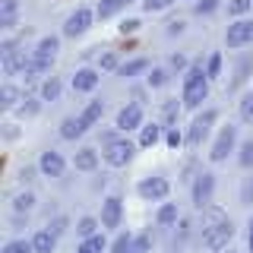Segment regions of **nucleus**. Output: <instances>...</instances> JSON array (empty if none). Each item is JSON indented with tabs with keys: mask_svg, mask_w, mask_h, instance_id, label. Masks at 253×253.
<instances>
[{
	"mask_svg": "<svg viewBox=\"0 0 253 253\" xmlns=\"http://www.w3.org/2000/svg\"><path fill=\"white\" fill-rule=\"evenodd\" d=\"M234 237V225H231V218L228 215H221L218 209H212L209 212V221L203 225V244L209 250H221V247H228V241Z\"/></svg>",
	"mask_w": 253,
	"mask_h": 253,
	"instance_id": "nucleus-1",
	"label": "nucleus"
},
{
	"mask_svg": "<svg viewBox=\"0 0 253 253\" xmlns=\"http://www.w3.org/2000/svg\"><path fill=\"white\" fill-rule=\"evenodd\" d=\"M209 95V76L203 67H190L184 73V105L187 108H200Z\"/></svg>",
	"mask_w": 253,
	"mask_h": 253,
	"instance_id": "nucleus-2",
	"label": "nucleus"
},
{
	"mask_svg": "<svg viewBox=\"0 0 253 253\" xmlns=\"http://www.w3.org/2000/svg\"><path fill=\"white\" fill-rule=\"evenodd\" d=\"M234 142H237V126H221L218 130V136H215V142H212V149H209V162H225L228 155L234 152Z\"/></svg>",
	"mask_w": 253,
	"mask_h": 253,
	"instance_id": "nucleus-3",
	"label": "nucleus"
},
{
	"mask_svg": "<svg viewBox=\"0 0 253 253\" xmlns=\"http://www.w3.org/2000/svg\"><path fill=\"white\" fill-rule=\"evenodd\" d=\"M133 152H136V146H133L130 139H114L105 146V162L111 168H124V165H130Z\"/></svg>",
	"mask_w": 253,
	"mask_h": 253,
	"instance_id": "nucleus-4",
	"label": "nucleus"
},
{
	"mask_svg": "<svg viewBox=\"0 0 253 253\" xmlns=\"http://www.w3.org/2000/svg\"><path fill=\"white\" fill-rule=\"evenodd\" d=\"M215 121H218V111H212V108L203 111V114L190 124V133H187V142H190V146H200V142L212 133V124H215Z\"/></svg>",
	"mask_w": 253,
	"mask_h": 253,
	"instance_id": "nucleus-5",
	"label": "nucleus"
},
{
	"mask_svg": "<svg viewBox=\"0 0 253 253\" xmlns=\"http://www.w3.org/2000/svg\"><path fill=\"white\" fill-rule=\"evenodd\" d=\"M92 19H95V13L89 10V6H76V13H70L67 22H63V35H67V38L83 35V32L92 26Z\"/></svg>",
	"mask_w": 253,
	"mask_h": 253,
	"instance_id": "nucleus-6",
	"label": "nucleus"
},
{
	"mask_svg": "<svg viewBox=\"0 0 253 253\" xmlns=\"http://www.w3.org/2000/svg\"><path fill=\"white\" fill-rule=\"evenodd\" d=\"M250 42H253V19H237V22L228 26V32H225V44L228 47H244Z\"/></svg>",
	"mask_w": 253,
	"mask_h": 253,
	"instance_id": "nucleus-7",
	"label": "nucleus"
},
{
	"mask_svg": "<svg viewBox=\"0 0 253 253\" xmlns=\"http://www.w3.org/2000/svg\"><path fill=\"white\" fill-rule=\"evenodd\" d=\"M212 193H215V177H212L209 171L196 174V180H193V206H196V209H203V206H209Z\"/></svg>",
	"mask_w": 253,
	"mask_h": 253,
	"instance_id": "nucleus-8",
	"label": "nucleus"
},
{
	"mask_svg": "<svg viewBox=\"0 0 253 253\" xmlns=\"http://www.w3.org/2000/svg\"><path fill=\"white\" fill-rule=\"evenodd\" d=\"M26 63H29L26 51H16L13 42L3 44V73H6V76H16L19 70H26Z\"/></svg>",
	"mask_w": 253,
	"mask_h": 253,
	"instance_id": "nucleus-9",
	"label": "nucleus"
},
{
	"mask_svg": "<svg viewBox=\"0 0 253 253\" xmlns=\"http://www.w3.org/2000/svg\"><path fill=\"white\" fill-rule=\"evenodd\" d=\"M139 196L142 200H165L168 196V190H171V184L165 177H146V180H139Z\"/></svg>",
	"mask_w": 253,
	"mask_h": 253,
	"instance_id": "nucleus-10",
	"label": "nucleus"
},
{
	"mask_svg": "<svg viewBox=\"0 0 253 253\" xmlns=\"http://www.w3.org/2000/svg\"><path fill=\"white\" fill-rule=\"evenodd\" d=\"M117 130L130 133V130H142V108L139 105H126L117 114Z\"/></svg>",
	"mask_w": 253,
	"mask_h": 253,
	"instance_id": "nucleus-11",
	"label": "nucleus"
},
{
	"mask_svg": "<svg viewBox=\"0 0 253 253\" xmlns=\"http://www.w3.org/2000/svg\"><path fill=\"white\" fill-rule=\"evenodd\" d=\"M121 215H124L121 196H108L105 206H101V228H117L121 225Z\"/></svg>",
	"mask_w": 253,
	"mask_h": 253,
	"instance_id": "nucleus-12",
	"label": "nucleus"
},
{
	"mask_svg": "<svg viewBox=\"0 0 253 253\" xmlns=\"http://www.w3.org/2000/svg\"><path fill=\"white\" fill-rule=\"evenodd\" d=\"M38 168H42L44 177H60L67 165H63V155H60V152L47 149V152H42V158H38Z\"/></svg>",
	"mask_w": 253,
	"mask_h": 253,
	"instance_id": "nucleus-13",
	"label": "nucleus"
},
{
	"mask_svg": "<svg viewBox=\"0 0 253 253\" xmlns=\"http://www.w3.org/2000/svg\"><path fill=\"white\" fill-rule=\"evenodd\" d=\"M101 114H105V101H101V98H95V101H89V105L79 111V121H83L85 130H92V126L101 121Z\"/></svg>",
	"mask_w": 253,
	"mask_h": 253,
	"instance_id": "nucleus-14",
	"label": "nucleus"
},
{
	"mask_svg": "<svg viewBox=\"0 0 253 253\" xmlns=\"http://www.w3.org/2000/svg\"><path fill=\"white\" fill-rule=\"evenodd\" d=\"M32 247H35V253H54L57 234H54L51 228H42V231H35V237H32Z\"/></svg>",
	"mask_w": 253,
	"mask_h": 253,
	"instance_id": "nucleus-15",
	"label": "nucleus"
},
{
	"mask_svg": "<svg viewBox=\"0 0 253 253\" xmlns=\"http://www.w3.org/2000/svg\"><path fill=\"white\" fill-rule=\"evenodd\" d=\"M95 85H98V73L89 67H83V70H76L73 73V89L76 92H92Z\"/></svg>",
	"mask_w": 253,
	"mask_h": 253,
	"instance_id": "nucleus-16",
	"label": "nucleus"
},
{
	"mask_svg": "<svg viewBox=\"0 0 253 253\" xmlns=\"http://www.w3.org/2000/svg\"><path fill=\"white\" fill-rule=\"evenodd\" d=\"M51 63H54V60H47V57H38V54H32V57H29V63H26V70H22V76H26V79H35V76L47 73V70H51Z\"/></svg>",
	"mask_w": 253,
	"mask_h": 253,
	"instance_id": "nucleus-17",
	"label": "nucleus"
},
{
	"mask_svg": "<svg viewBox=\"0 0 253 253\" xmlns=\"http://www.w3.org/2000/svg\"><path fill=\"white\" fill-rule=\"evenodd\" d=\"M76 171H95V165H98V152L95 149H79L76 158H73Z\"/></svg>",
	"mask_w": 253,
	"mask_h": 253,
	"instance_id": "nucleus-18",
	"label": "nucleus"
},
{
	"mask_svg": "<svg viewBox=\"0 0 253 253\" xmlns=\"http://www.w3.org/2000/svg\"><path fill=\"white\" fill-rule=\"evenodd\" d=\"M130 3H133V0H101L98 10H95V16H98V19H111L114 13H121L124 6H130Z\"/></svg>",
	"mask_w": 253,
	"mask_h": 253,
	"instance_id": "nucleus-19",
	"label": "nucleus"
},
{
	"mask_svg": "<svg viewBox=\"0 0 253 253\" xmlns=\"http://www.w3.org/2000/svg\"><path fill=\"white\" fill-rule=\"evenodd\" d=\"M85 133V126L79 117H63V124H60V136L63 139H76V136H83Z\"/></svg>",
	"mask_w": 253,
	"mask_h": 253,
	"instance_id": "nucleus-20",
	"label": "nucleus"
},
{
	"mask_svg": "<svg viewBox=\"0 0 253 253\" xmlns=\"http://www.w3.org/2000/svg\"><path fill=\"white\" fill-rule=\"evenodd\" d=\"M57 47H60V38H57V35H44L42 42H38L35 54H38V57H47V60H54V54H57Z\"/></svg>",
	"mask_w": 253,
	"mask_h": 253,
	"instance_id": "nucleus-21",
	"label": "nucleus"
},
{
	"mask_svg": "<svg viewBox=\"0 0 253 253\" xmlns=\"http://www.w3.org/2000/svg\"><path fill=\"white\" fill-rule=\"evenodd\" d=\"M162 139V126L158 124H142V133H139V146H155V142Z\"/></svg>",
	"mask_w": 253,
	"mask_h": 253,
	"instance_id": "nucleus-22",
	"label": "nucleus"
},
{
	"mask_svg": "<svg viewBox=\"0 0 253 253\" xmlns=\"http://www.w3.org/2000/svg\"><path fill=\"white\" fill-rule=\"evenodd\" d=\"M146 70H149V60L146 57H136V60H130V63H121L117 73H121L124 79H130V76H136V73H146Z\"/></svg>",
	"mask_w": 253,
	"mask_h": 253,
	"instance_id": "nucleus-23",
	"label": "nucleus"
},
{
	"mask_svg": "<svg viewBox=\"0 0 253 253\" xmlns=\"http://www.w3.org/2000/svg\"><path fill=\"white\" fill-rule=\"evenodd\" d=\"M76 234L83 237V241H89V237L98 234V221L89 218V215H85V218H79V221H76Z\"/></svg>",
	"mask_w": 253,
	"mask_h": 253,
	"instance_id": "nucleus-24",
	"label": "nucleus"
},
{
	"mask_svg": "<svg viewBox=\"0 0 253 253\" xmlns=\"http://www.w3.org/2000/svg\"><path fill=\"white\" fill-rule=\"evenodd\" d=\"M42 98H44V101H57V98H60V79H57V76L44 79V85H42Z\"/></svg>",
	"mask_w": 253,
	"mask_h": 253,
	"instance_id": "nucleus-25",
	"label": "nucleus"
},
{
	"mask_svg": "<svg viewBox=\"0 0 253 253\" xmlns=\"http://www.w3.org/2000/svg\"><path fill=\"white\" fill-rule=\"evenodd\" d=\"M237 114H241V121L253 124V89H250V92H244L241 105H237Z\"/></svg>",
	"mask_w": 253,
	"mask_h": 253,
	"instance_id": "nucleus-26",
	"label": "nucleus"
},
{
	"mask_svg": "<svg viewBox=\"0 0 253 253\" xmlns=\"http://www.w3.org/2000/svg\"><path fill=\"white\" fill-rule=\"evenodd\" d=\"M174 221H177V206H174V203H165L162 209H158V225L168 228V225H174Z\"/></svg>",
	"mask_w": 253,
	"mask_h": 253,
	"instance_id": "nucleus-27",
	"label": "nucleus"
},
{
	"mask_svg": "<svg viewBox=\"0 0 253 253\" xmlns=\"http://www.w3.org/2000/svg\"><path fill=\"white\" fill-rule=\"evenodd\" d=\"M16 22V0H3V10H0V26L10 29Z\"/></svg>",
	"mask_w": 253,
	"mask_h": 253,
	"instance_id": "nucleus-28",
	"label": "nucleus"
},
{
	"mask_svg": "<svg viewBox=\"0 0 253 253\" xmlns=\"http://www.w3.org/2000/svg\"><path fill=\"white\" fill-rule=\"evenodd\" d=\"M101 250H105V237L95 234V237H89V241L79 244V250H76V253H101Z\"/></svg>",
	"mask_w": 253,
	"mask_h": 253,
	"instance_id": "nucleus-29",
	"label": "nucleus"
},
{
	"mask_svg": "<svg viewBox=\"0 0 253 253\" xmlns=\"http://www.w3.org/2000/svg\"><path fill=\"white\" fill-rule=\"evenodd\" d=\"M149 250H152V237H149V234H136V237H133L130 253H149Z\"/></svg>",
	"mask_w": 253,
	"mask_h": 253,
	"instance_id": "nucleus-30",
	"label": "nucleus"
},
{
	"mask_svg": "<svg viewBox=\"0 0 253 253\" xmlns=\"http://www.w3.org/2000/svg\"><path fill=\"white\" fill-rule=\"evenodd\" d=\"M237 162H241L244 168H253V139L241 142V155H237Z\"/></svg>",
	"mask_w": 253,
	"mask_h": 253,
	"instance_id": "nucleus-31",
	"label": "nucleus"
},
{
	"mask_svg": "<svg viewBox=\"0 0 253 253\" xmlns=\"http://www.w3.org/2000/svg\"><path fill=\"white\" fill-rule=\"evenodd\" d=\"M0 253H35V247H32V241H10Z\"/></svg>",
	"mask_w": 253,
	"mask_h": 253,
	"instance_id": "nucleus-32",
	"label": "nucleus"
},
{
	"mask_svg": "<svg viewBox=\"0 0 253 253\" xmlns=\"http://www.w3.org/2000/svg\"><path fill=\"white\" fill-rule=\"evenodd\" d=\"M206 76H209V79L221 76V54H212V57L206 60Z\"/></svg>",
	"mask_w": 253,
	"mask_h": 253,
	"instance_id": "nucleus-33",
	"label": "nucleus"
},
{
	"mask_svg": "<svg viewBox=\"0 0 253 253\" xmlns=\"http://www.w3.org/2000/svg\"><path fill=\"white\" fill-rule=\"evenodd\" d=\"M16 98H19L16 85H3V89H0V105H3V108H13V105H16Z\"/></svg>",
	"mask_w": 253,
	"mask_h": 253,
	"instance_id": "nucleus-34",
	"label": "nucleus"
},
{
	"mask_svg": "<svg viewBox=\"0 0 253 253\" xmlns=\"http://www.w3.org/2000/svg\"><path fill=\"white\" fill-rule=\"evenodd\" d=\"M32 206H35V196H32V193H19V196L13 200V209H16V212H29Z\"/></svg>",
	"mask_w": 253,
	"mask_h": 253,
	"instance_id": "nucleus-35",
	"label": "nucleus"
},
{
	"mask_svg": "<svg viewBox=\"0 0 253 253\" xmlns=\"http://www.w3.org/2000/svg\"><path fill=\"white\" fill-rule=\"evenodd\" d=\"M130 244H133V234H117V241L111 244V253H130Z\"/></svg>",
	"mask_w": 253,
	"mask_h": 253,
	"instance_id": "nucleus-36",
	"label": "nucleus"
},
{
	"mask_svg": "<svg viewBox=\"0 0 253 253\" xmlns=\"http://www.w3.org/2000/svg\"><path fill=\"white\" fill-rule=\"evenodd\" d=\"M253 6V0H228V13L231 16H244Z\"/></svg>",
	"mask_w": 253,
	"mask_h": 253,
	"instance_id": "nucleus-37",
	"label": "nucleus"
},
{
	"mask_svg": "<svg viewBox=\"0 0 253 253\" xmlns=\"http://www.w3.org/2000/svg\"><path fill=\"white\" fill-rule=\"evenodd\" d=\"M250 67H253V60H250V57L237 63V73H234V83H231V89H234V85H241L244 79H247V70H250Z\"/></svg>",
	"mask_w": 253,
	"mask_h": 253,
	"instance_id": "nucleus-38",
	"label": "nucleus"
},
{
	"mask_svg": "<svg viewBox=\"0 0 253 253\" xmlns=\"http://www.w3.org/2000/svg\"><path fill=\"white\" fill-rule=\"evenodd\" d=\"M241 203H244V206H250V203H253V174H250L247 180H244V187H241Z\"/></svg>",
	"mask_w": 253,
	"mask_h": 253,
	"instance_id": "nucleus-39",
	"label": "nucleus"
},
{
	"mask_svg": "<svg viewBox=\"0 0 253 253\" xmlns=\"http://www.w3.org/2000/svg\"><path fill=\"white\" fill-rule=\"evenodd\" d=\"M165 6H171V0H142V10L146 13H158V10H165Z\"/></svg>",
	"mask_w": 253,
	"mask_h": 253,
	"instance_id": "nucleus-40",
	"label": "nucleus"
},
{
	"mask_svg": "<svg viewBox=\"0 0 253 253\" xmlns=\"http://www.w3.org/2000/svg\"><path fill=\"white\" fill-rule=\"evenodd\" d=\"M215 6H218V0H196V3H193V13H212V10H215Z\"/></svg>",
	"mask_w": 253,
	"mask_h": 253,
	"instance_id": "nucleus-41",
	"label": "nucleus"
},
{
	"mask_svg": "<svg viewBox=\"0 0 253 253\" xmlns=\"http://www.w3.org/2000/svg\"><path fill=\"white\" fill-rule=\"evenodd\" d=\"M146 79H149V85H165L168 83V73H165V70H152Z\"/></svg>",
	"mask_w": 253,
	"mask_h": 253,
	"instance_id": "nucleus-42",
	"label": "nucleus"
},
{
	"mask_svg": "<svg viewBox=\"0 0 253 253\" xmlns=\"http://www.w3.org/2000/svg\"><path fill=\"white\" fill-rule=\"evenodd\" d=\"M98 67L101 70H121V67H117V57H114V54H101V60H98Z\"/></svg>",
	"mask_w": 253,
	"mask_h": 253,
	"instance_id": "nucleus-43",
	"label": "nucleus"
},
{
	"mask_svg": "<svg viewBox=\"0 0 253 253\" xmlns=\"http://www.w3.org/2000/svg\"><path fill=\"white\" fill-rule=\"evenodd\" d=\"M47 228H51V231L60 237L63 231H67V218H63V215H57V218H54V221H51V225H47Z\"/></svg>",
	"mask_w": 253,
	"mask_h": 253,
	"instance_id": "nucleus-44",
	"label": "nucleus"
},
{
	"mask_svg": "<svg viewBox=\"0 0 253 253\" xmlns=\"http://www.w3.org/2000/svg\"><path fill=\"white\" fill-rule=\"evenodd\" d=\"M165 139H168V146H174V149H177L180 142H184V136H180L177 130H168V133H165Z\"/></svg>",
	"mask_w": 253,
	"mask_h": 253,
	"instance_id": "nucleus-45",
	"label": "nucleus"
},
{
	"mask_svg": "<svg viewBox=\"0 0 253 253\" xmlns=\"http://www.w3.org/2000/svg\"><path fill=\"white\" fill-rule=\"evenodd\" d=\"M139 29V19H124L121 22V32H124V35H126V32H136Z\"/></svg>",
	"mask_w": 253,
	"mask_h": 253,
	"instance_id": "nucleus-46",
	"label": "nucleus"
},
{
	"mask_svg": "<svg viewBox=\"0 0 253 253\" xmlns=\"http://www.w3.org/2000/svg\"><path fill=\"white\" fill-rule=\"evenodd\" d=\"M180 32H184V22H168V35H180Z\"/></svg>",
	"mask_w": 253,
	"mask_h": 253,
	"instance_id": "nucleus-47",
	"label": "nucleus"
},
{
	"mask_svg": "<svg viewBox=\"0 0 253 253\" xmlns=\"http://www.w3.org/2000/svg\"><path fill=\"white\" fill-rule=\"evenodd\" d=\"M38 105H35V98H29V105H22V114H35Z\"/></svg>",
	"mask_w": 253,
	"mask_h": 253,
	"instance_id": "nucleus-48",
	"label": "nucleus"
},
{
	"mask_svg": "<svg viewBox=\"0 0 253 253\" xmlns=\"http://www.w3.org/2000/svg\"><path fill=\"white\" fill-rule=\"evenodd\" d=\"M171 67H177V70H180V67H187V60L180 57V54H174V57H171Z\"/></svg>",
	"mask_w": 253,
	"mask_h": 253,
	"instance_id": "nucleus-49",
	"label": "nucleus"
},
{
	"mask_svg": "<svg viewBox=\"0 0 253 253\" xmlns=\"http://www.w3.org/2000/svg\"><path fill=\"white\" fill-rule=\"evenodd\" d=\"M174 111H177V105H174V101H168V105H165V117H174Z\"/></svg>",
	"mask_w": 253,
	"mask_h": 253,
	"instance_id": "nucleus-50",
	"label": "nucleus"
},
{
	"mask_svg": "<svg viewBox=\"0 0 253 253\" xmlns=\"http://www.w3.org/2000/svg\"><path fill=\"white\" fill-rule=\"evenodd\" d=\"M247 247H250V253H253V218H250V231H247Z\"/></svg>",
	"mask_w": 253,
	"mask_h": 253,
	"instance_id": "nucleus-51",
	"label": "nucleus"
}]
</instances>
